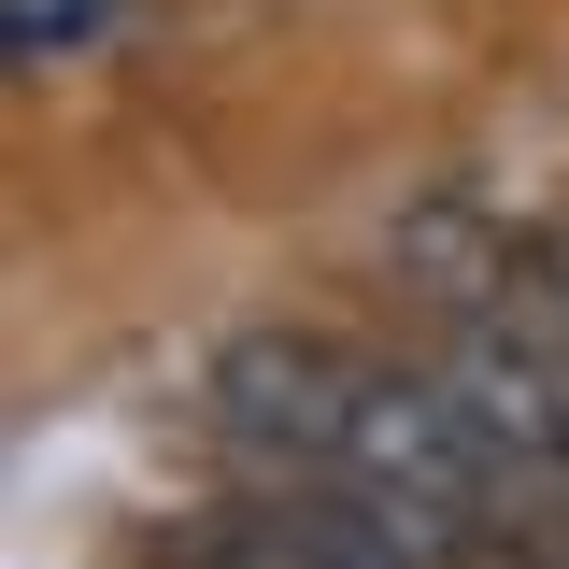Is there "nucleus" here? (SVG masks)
<instances>
[{
  "label": "nucleus",
  "mask_w": 569,
  "mask_h": 569,
  "mask_svg": "<svg viewBox=\"0 0 569 569\" xmlns=\"http://www.w3.org/2000/svg\"><path fill=\"white\" fill-rule=\"evenodd\" d=\"M342 413H356V356L328 328H242L213 356V441L257 470H342Z\"/></svg>",
  "instance_id": "obj_2"
},
{
  "label": "nucleus",
  "mask_w": 569,
  "mask_h": 569,
  "mask_svg": "<svg viewBox=\"0 0 569 569\" xmlns=\"http://www.w3.org/2000/svg\"><path fill=\"white\" fill-rule=\"evenodd\" d=\"M485 569H569L556 541H485Z\"/></svg>",
  "instance_id": "obj_6"
},
{
  "label": "nucleus",
  "mask_w": 569,
  "mask_h": 569,
  "mask_svg": "<svg viewBox=\"0 0 569 569\" xmlns=\"http://www.w3.org/2000/svg\"><path fill=\"white\" fill-rule=\"evenodd\" d=\"M342 485L413 527V541H485V498H498V456L470 441L456 385L441 370H356V413H342Z\"/></svg>",
  "instance_id": "obj_1"
},
{
  "label": "nucleus",
  "mask_w": 569,
  "mask_h": 569,
  "mask_svg": "<svg viewBox=\"0 0 569 569\" xmlns=\"http://www.w3.org/2000/svg\"><path fill=\"white\" fill-rule=\"evenodd\" d=\"M512 299H527V313L569 342V228H541V242H527V284H512Z\"/></svg>",
  "instance_id": "obj_5"
},
{
  "label": "nucleus",
  "mask_w": 569,
  "mask_h": 569,
  "mask_svg": "<svg viewBox=\"0 0 569 569\" xmlns=\"http://www.w3.org/2000/svg\"><path fill=\"white\" fill-rule=\"evenodd\" d=\"M385 284L427 299V313H498L512 284H527V228L485 200V186H413V200L385 213Z\"/></svg>",
  "instance_id": "obj_4"
},
{
  "label": "nucleus",
  "mask_w": 569,
  "mask_h": 569,
  "mask_svg": "<svg viewBox=\"0 0 569 569\" xmlns=\"http://www.w3.org/2000/svg\"><path fill=\"white\" fill-rule=\"evenodd\" d=\"M441 385H456L470 441L498 456V485H556V441H569V342L527 313V299L456 313V328H441Z\"/></svg>",
  "instance_id": "obj_3"
},
{
  "label": "nucleus",
  "mask_w": 569,
  "mask_h": 569,
  "mask_svg": "<svg viewBox=\"0 0 569 569\" xmlns=\"http://www.w3.org/2000/svg\"><path fill=\"white\" fill-rule=\"evenodd\" d=\"M556 485H569V441H556Z\"/></svg>",
  "instance_id": "obj_7"
}]
</instances>
